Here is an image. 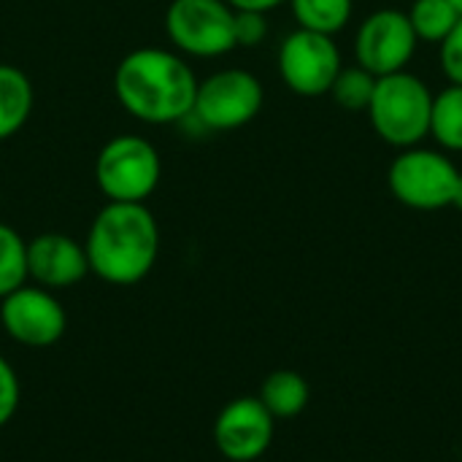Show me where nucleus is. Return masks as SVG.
Returning <instances> with one entry per match:
<instances>
[{
  "label": "nucleus",
  "instance_id": "obj_1",
  "mask_svg": "<svg viewBox=\"0 0 462 462\" xmlns=\"http://www.w3.org/2000/svg\"><path fill=\"white\" fill-rule=\"evenodd\" d=\"M200 79L173 49L141 46L125 54L114 70L119 106L143 125H176L195 108Z\"/></svg>",
  "mask_w": 462,
  "mask_h": 462
},
{
  "label": "nucleus",
  "instance_id": "obj_2",
  "mask_svg": "<svg viewBox=\"0 0 462 462\" xmlns=\"http://www.w3.org/2000/svg\"><path fill=\"white\" fill-rule=\"evenodd\" d=\"M89 273L114 287L143 282L160 254V225L146 203H114L95 214L87 241Z\"/></svg>",
  "mask_w": 462,
  "mask_h": 462
},
{
  "label": "nucleus",
  "instance_id": "obj_3",
  "mask_svg": "<svg viewBox=\"0 0 462 462\" xmlns=\"http://www.w3.org/2000/svg\"><path fill=\"white\" fill-rule=\"evenodd\" d=\"M430 114L433 92L420 76L398 70L376 79L368 119L384 143L395 149L420 146L430 135Z\"/></svg>",
  "mask_w": 462,
  "mask_h": 462
},
{
  "label": "nucleus",
  "instance_id": "obj_4",
  "mask_svg": "<svg viewBox=\"0 0 462 462\" xmlns=\"http://www.w3.org/2000/svg\"><path fill=\"white\" fill-rule=\"evenodd\" d=\"M162 179L157 146L143 135H116L106 141L95 160V181L106 200L146 203Z\"/></svg>",
  "mask_w": 462,
  "mask_h": 462
},
{
  "label": "nucleus",
  "instance_id": "obj_5",
  "mask_svg": "<svg viewBox=\"0 0 462 462\" xmlns=\"http://www.w3.org/2000/svg\"><path fill=\"white\" fill-rule=\"evenodd\" d=\"M165 35L181 54L200 60L222 57L238 46L236 8L227 0H171Z\"/></svg>",
  "mask_w": 462,
  "mask_h": 462
},
{
  "label": "nucleus",
  "instance_id": "obj_6",
  "mask_svg": "<svg viewBox=\"0 0 462 462\" xmlns=\"http://www.w3.org/2000/svg\"><path fill=\"white\" fill-rule=\"evenodd\" d=\"M457 179L460 171L444 152L422 146L401 149L387 171L393 198L417 211H439L452 206Z\"/></svg>",
  "mask_w": 462,
  "mask_h": 462
},
{
  "label": "nucleus",
  "instance_id": "obj_7",
  "mask_svg": "<svg viewBox=\"0 0 462 462\" xmlns=\"http://www.w3.org/2000/svg\"><path fill=\"white\" fill-rule=\"evenodd\" d=\"M265 100L260 79L244 68H225L198 84L195 108L187 119H195L203 130H238L249 125Z\"/></svg>",
  "mask_w": 462,
  "mask_h": 462
},
{
  "label": "nucleus",
  "instance_id": "obj_8",
  "mask_svg": "<svg viewBox=\"0 0 462 462\" xmlns=\"http://www.w3.org/2000/svg\"><path fill=\"white\" fill-rule=\"evenodd\" d=\"M344 68L333 35L298 27L279 46V76L300 97L328 95Z\"/></svg>",
  "mask_w": 462,
  "mask_h": 462
},
{
  "label": "nucleus",
  "instance_id": "obj_9",
  "mask_svg": "<svg viewBox=\"0 0 462 462\" xmlns=\"http://www.w3.org/2000/svg\"><path fill=\"white\" fill-rule=\"evenodd\" d=\"M0 325L11 341L30 349H46L65 336L68 314L51 290L22 284L0 300Z\"/></svg>",
  "mask_w": 462,
  "mask_h": 462
},
{
  "label": "nucleus",
  "instance_id": "obj_10",
  "mask_svg": "<svg viewBox=\"0 0 462 462\" xmlns=\"http://www.w3.org/2000/svg\"><path fill=\"white\" fill-rule=\"evenodd\" d=\"M417 43L420 38L406 11L379 8L360 22L355 35V57L360 68L371 70L379 79L406 70L417 51Z\"/></svg>",
  "mask_w": 462,
  "mask_h": 462
},
{
  "label": "nucleus",
  "instance_id": "obj_11",
  "mask_svg": "<svg viewBox=\"0 0 462 462\" xmlns=\"http://www.w3.org/2000/svg\"><path fill=\"white\" fill-rule=\"evenodd\" d=\"M273 417L260 398L230 401L214 422V444L222 457L252 462L263 457L273 441Z\"/></svg>",
  "mask_w": 462,
  "mask_h": 462
},
{
  "label": "nucleus",
  "instance_id": "obj_12",
  "mask_svg": "<svg viewBox=\"0 0 462 462\" xmlns=\"http://www.w3.org/2000/svg\"><path fill=\"white\" fill-rule=\"evenodd\" d=\"M89 273L87 249L65 233H41L27 241V276L43 290L76 287Z\"/></svg>",
  "mask_w": 462,
  "mask_h": 462
},
{
  "label": "nucleus",
  "instance_id": "obj_13",
  "mask_svg": "<svg viewBox=\"0 0 462 462\" xmlns=\"http://www.w3.org/2000/svg\"><path fill=\"white\" fill-rule=\"evenodd\" d=\"M35 103L27 73L16 65L0 62V141L14 138L30 119Z\"/></svg>",
  "mask_w": 462,
  "mask_h": 462
},
{
  "label": "nucleus",
  "instance_id": "obj_14",
  "mask_svg": "<svg viewBox=\"0 0 462 462\" xmlns=\"http://www.w3.org/2000/svg\"><path fill=\"white\" fill-rule=\"evenodd\" d=\"M309 382L298 371H273L260 387V403L273 420H292L309 406Z\"/></svg>",
  "mask_w": 462,
  "mask_h": 462
},
{
  "label": "nucleus",
  "instance_id": "obj_15",
  "mask_svg": "<svg viewBox=\"0 0 462 462\" xmlns=\"http://www.w3.org/2000/svg\"><path fill=\"white\" fill-rule=\"evenodd\" d=\"M298 27L322 35L341 32L355 11V0H290Z\"/></svg>",
  "mask_w": 462,
  "mask_h": 462
},
{
  "label": "nucleus",
  "instance_id": "obj_16",
  "mask_svg": "<svg viewBox=\"0 0 462 462\" xmlns=\"http://www.w3.org/2000/svg\"><path fill=\"white\" fill-rule=\"evenodd\" d=\"M430 135L447 152H462V87L449 84L444 92L433 95Z\"/></svg>",
  "mask_w": 462,
  "mask_h": 462
},
{
  "label": "nucleus",
  "instance_id": "obj_17",
  "mask_svg": "<svg viewBox=\"0 0 462 462\" xmlns=\"http://www.w3.org/2000/svg\"><path fill=\"white\" fill-rule=\"evenodd\" d=\"M406 14L417 38L428 43H441L460 22V11L449 0H414Z\"/></svg>",
  "mask_w": 462,
  "mask_h": 462
},
{
  "label": "nucleus",
  "instance_id": "obj_18",
  "mask_svg": "<svg viewBox=\"0 0 462 462\" xmlns=\"http://www.w3.org/2000/svg\"><path fill=\"white\" fill-rule=\"evenodd\" d=\"M27 241L0 222V300L27 284Z\"/></svg>",
  "mask_w": 462,
  "mask_h": 462
},
{
  "label": "nucleus",
  "instance_id": "obj_19",
  "mask_svg": "<svg viewBox=\"0 0 462 462\" xmlns=\"http://www.w3.org/2000/svg\"><path fill=\"white\" fill-rule=\"evenodd\" d=\"M374 89H376V76L360 65H352L338 70L328 95H333V100L344 111H368Z\"/></svg>",
  "mask_w": 462,
  "mask_h": 462
},
{
  "label": "nucleus",
  "instance_id": "obj_20",
  "mask_svg": "<svg viewBox=\"0 0 462 462\" xmlns=\"http://www.w3.org/2000/svg\"><path fill=\"white\" fill-rule=\"evenodd\" d=\"M19 401H22V384H19V376L14 371V365L0 355V428H5L16 409H19Z\"/></svg>",
  "mask_w": 462,
  "mask_h": 462
},
{
  "label": "nucleus",
  "instance_id": "obj_21",
  "mask_svg": "<svg viewBox=\"0 0 462 462\" xmlns=\"http://www.w3.org/2000/svg\"><path fill=\"white\" fill-rule=\"evenodd\" d=\"M268 38V19L263 11H236V43L260 46Z\"/></svg>",
  "mask_w": 462,
  "mask_h": 462
},
{
  "label": "nucleus",
  "instance_id": "obj_22",
  "mask_svg": "<svg viewBox=\"0 0 462 462\" xmlns=\"http://www.w3.org/2000/svg\"><path fill=\"white\" fill-rule=\"evenodd\" d=\"M441 70L449 79V84L462 87V16L455 30L441 41Z\"/></svg>",
  "mask_w": 462,
  "mask_h": 462
},
{
  "label": "nucleus",
  "instance_id": "obj_23",
  "mask_svg": "<svg viewBox=\"0 0 462 462\" xmlns=\"http://www.w3.org/2000/svg\"><path fill=\"white\" fill-rule=\"evenodd\" d=\"M236 11H263V14H268V11H273V8H279L282 3H287V0H227Z\"/></svg>",
  "mask_w": 462,
  "mask_h": 462
},
{
  "label": "nucleus",
  "instance_id": "obj_24",
  "mask_svg": "<svg viewBox=\"0 0 462 462\" xmlns=\"http://www.w3.org/2000/svg\"><path fill=\"white\" fill-rule=\"evenodd\" d=\"M452 206H455L457 211H462V173H460V179H457V187H455V198H452Z\"/></svg>",
  "mask_w": 462,
  "mask_h": 462
},
{
  "label": "nucleus",
  "instance_id": "obj_25",
  "mask_svg": "<svg viewBox=\"0 0 462 462\" xmlns=\"http://www.w3.org/2000/svg\"><path fill=\"white\" fill-rule=\"evenodd\" d=\"M449 3H452V5H455L457 11H460V16H462V0H449Z\"/></svg>",
  "mask_w": 462,
  "mask_h": 462
}]
</instances>
